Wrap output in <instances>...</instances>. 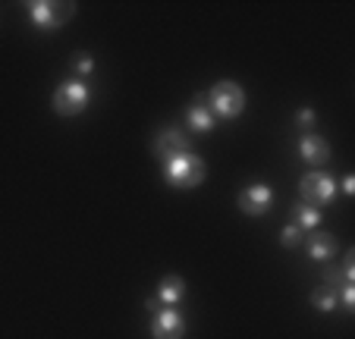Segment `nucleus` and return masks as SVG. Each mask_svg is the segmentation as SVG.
I'll list each match as a JSON object with an SVG mask.
<instances>
[{
	"instance_id": "f257e3e1",
	"label": "nucleus",
	"mask_w": 355,
	"mask_h": 339,
	"mask_svg": "<svg viewBox=\"0 0 355 339\" xmlns=\"http://www.w3.org/2000/svg\"><path fill=\"white\" fill-rule=\"evenodd\" d=\"M205 176H208V166L195 151H186L164 164V180L173 189H195L205 182Z\"/></svg>"
},
{
	"instance_id": "f03ea898",
	"label": "nucleus",
	"mask_w": 355,
	"mask_h": 339,
	"mask_svg": "<svg viewBox=\"0 0 355 339\" xmlns=\"http://www.w3.org/2000/svg\"><path fill=\"white\" fill-rule=\"evenodd\" d=\"M205 104H208L214 120H236L245 110V92L239 88V82H217L205 94Z\"/></svg>"
},
{
	"instance_id": "7ed1b4c3",
	"label": "nucleus",
	"mask_w": 355,
	"mask_h": 339,
	"mask_svg": "<svg viewBox=\"0 0 355 339\" xmlns=\"http://www.w3.org/2000/svg\"><path fill=\"white\" fill-rule=\"evenodd\" d=\"M88 101H92V92H88L85 82L69 79L54 92V110L60 116H79V113H85Z\"/></svg>"
},
{
	"instance_id": "20e7f679",
	"label": "nucleus",
	"mask_w": 355,
	"mask_h": 339,
	"mask_svg": "<svg viewBox=\"0 0 355 339\" xmlns=\"http://www.w3.org/2000/svg\"><path fill=\"white\" fill-rule=\"evenodd\" d=\"M28 10V19L35 22L38 28H44V32H51V28H60L63 22L73 16L76 3H51V0H32V3H26Z\"/></svg>"
},
{
	"instance_id": "39448f33",
	"label": "nucleus",
	"mask_w": 355,
	"mask_h": 339,
	"mask_svg": "<svg viewBox=\"0 0 355 339\" xmlns=\"http://www.w3.org/2000/svg\"><path fill=\"white\" fill-rule=\"evenodd\" d=\"M299 189H302V198H305V205H311V207L330 205V201L336 198V182L330 180L327 173H321V170H311V173L302 176Z\"/></svg>"
},
{
	"instance_id": "423d86ee",
	"label": "nucleus",
	"mask_w": 355,
	"mask_h": 339,
	"mask_svg": "<svg viewBox=\"0 0 355 339\" xmlns=\"http://www.w3.org/2000/svg\"><path fill=\"white\" fill-rule=\"evenodd\" d=\"M155 151H157V157L167 164V160L192 151V139H186V132H182L180 126H164L161 132H157V139H155Z\"/></svg>"
},
{
	"instance_id": "0eeeda50",
	"label": "nucleus",
	"mask_w": 355,
	"mask_h": 339,
	"mask_svg": "<svg viewBox=\"0 0 355 339\" xmlns=\"http://www.w3.org/2000/svg\"><path fill=\"white\" fill-rule=\"evenodd\" d=\"M270 205H274V192H270V186H264V182L245 186L239 192V211L245 214V217H264V214L270 211Z\"/></svg>"
},
{
	"instance_id": "6e6552de",
	"label": "nucleus",
	"mask_w": 355,
	"mask_h": 339,
	"mask_svg": "<svg viewBox=\"0 0 355 339\" xmlns=\"http://www.w3.org/2000/svg\"><path fill=\"white\" fill-rule=\"evenodd\" d=\"M151 336L155 339H182L186 336V320L180 311L167 308V311H157L151 320Z\"/></svg>"
},
{
	"instance_id": "1a4fd4ad",
	"label": "nucleus",
	"mask_w": 355,
	"mask_h": 339,
	"mask_svg": "<svg viewBox=\"0 0 355 339\" xmlns=\"http://www.w3.org/2000/svg\"><path fill=\"white\" fill-rule=\"evenodd\" d=\"M214 116H211V110H208V104H205V94L201 98H195L192 104L186 107V126L192 129L195 135H208L211 129H214Z\"/></svg>"
},
{
	"instance_id": "9d476101",
	"label": "nucleus",
	"mask_w": 355,
	"mask_h": 339,
	"mask_svg": "<svg viewBox=\"0 0 355 339\" xmlns=\"http://www.w3.org/2000/svg\"><path fill=\"white\" fill-rule=\"evenodd\" d=\"M299 154L305 164H324L330 157V145L321 135H302L299 139Z\"/></svg>"
},
{
	"instance_id": "9b49d317",
	"label": "nucleus",
	"mask_w": 355,
	"mask_h": 339,
	"mask_svg": "<svg viewBox=\"0 0 355 339\" xmlns=\"http://www.w3.org/2000/svg\"><path fill=\"white\" fill-rule=\"evenodd\" d=\"M186 295V279L182 277H164L161 286H157V299L164 302V305H176V302Z\"/></svg>"
},
{
	"instance_id": "f8f14e48",
	"label": "nucleus",
	"mask_w": 355,
	"mask_h": 339,
	"mask_svg": "<svg viewBox=\"0 0 355 339\" xmlns=\"http://www.w3.org/2000/svg\"><path fill=\"white\" fill-rule=\"evenodd\" d=\"M334 254H336L334 236L318 233V236H311V239H309V258H311V261H330Z\"/></svg>"
},
{
	"instance_id": "ddd939ff",
	"label": "nucleus",
	"mask_w": 355,
	"mask_h": 339,
	"mask_svg": "<svg viewBox=\"0 0 355 339\" xmlns=\"http://www.w3.org/2000/svg\"><path fill=\"white\" fill-rule=\"evenodd\" d=\"M293 223L299 226L302 233H305V229H315V226L321 223V211L302 201V205H295V207H293Z\"/></svg>"
},
{
	"instance_id": "4468645a",
	"label": "nucleus",
	"mask_w": 355,
	"mask_h": 339,
	"mask_svg": "<svg viewBox=\"0 0 355 339\" xmlns=\"http://www.w3.org/2000/svg\"><path fill=\"white\" fill-rule=\"evenodd\" d=\"M311 305H315L318 311L330 314L336 308V293L334 289H315V293H311Z\"/></svg>"
},
{
	"instance_id": "2eb2a0df",
	"label": "nucleus",
	"mask_w": 355,
	"mask_h": 339,
	"mask_svg": "<svg viewBox=\"0 0 355 339\" xmlns=\"http://www.w3.org/2000/svg\"><path fill=\"white\" fill-rule=\"evenodd\" d=\"M73 69L79 76H92L94 73V57H92V53H85V51L76 53V57H73Z\"/></svg>"
},
{
	"instance_id": "dca6fc26",
	"label": "nucleus",
	"mask_w": 355,
	"mask_h": 339,
	"mask_svg": "<svg viewBox=\"0 0 355 339\" xmlns=\"http://www.w3.org/2000/svg\"><path fill=\"white\" fill-rule=\"evenodd\" d=\"M280 242H283V245H286V248H295V245H299V242H302V229H299V226H295V223L283 226Z\"/></svg>"
},
{
	"instance_id": "f3484780",
	"label": "nucleus",
	"mask_w": 355,
	"mask_h": 339,
	"mask_svg": "<svg viewBox=\"0 0 355 339\" xmlns=\"http://www.w3.org/2000/svg\"><path fill=\"white\" fill-rule=\"evenodd\" d=\"M340 302L346 311H352L355 308V283H346V286H340Z\"/></svg>"
},
{
	"instance_id": "a211bd4d",
	"label": "nucleus",
	"mask_w": 355,
	"mask_h": 339,
	"mask_svg": "<svg viewBox=\"0 0 355 339\" xmlns=\"http://www.w3.org/2000/svg\"><path fill=\"white\" fill-rule=\"evenodd\" d=\"M295 123H299V126H311V123H315V110H311V107H302Z\"/></svg>"
},
{
	"instance_id": "6ab92c4d",
	"label": "nucleus",
	"mask_w": 355,
	"mask_h": 339,
	"mask_svg": "<svg viewBox=\"0 0 355 339\" xmlns=\"http://www.w3.org/2000/svg\"><path fill=\"white\" fill-rule=\"evenodd\" d=\"M343 192H346V195L355 192V180H352V176H346V180H343Z\"/></svg>"
}]
</instances>
